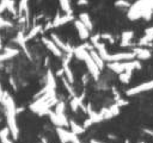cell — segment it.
Returning a JSON list of instances; mask_svg holds the SVG:
<instances>
[{"mask_svg": "<svg viewBox=\"0 0 153 143\" xmlns=\"http://www.w3.org/2000/svg\"><path fill=\"white\" fill-rule=\"evenodd\" d=\"M1 104L5 107L6 112V120H7V128L10 129L11 136L13 139L18 138V126H17V120H16V114H17V107L14 104L13 98L5 91L2 97L0 98Z\"/></svg>", "mask_w": 153, "mask_h": 143, "instance_id": "obj_1", "label": "cell"}, {"mask_svg": "<svg viewBox=\"0 0 153 143\" xmlns=\"http://www.w3.org/2000/svg\"><path fill=\"white\" fill-rule=\"evenodd\" d=\"M108 68L114 73L121 74L124 72H133L135 69H141V63L137 60H130V61H123V62H109Z\"/></svg>", "mask_w": 153, "mask_h": 143, "instance_id": "obj_2", "label": "cell"}, {"mask_svg": "<svg viewBox=\"0 0 153 143\" xmlns=\"http://www.w3.org/2000/svg\"><path fill=\"white\" fill-rule=\"evenodd\" d=\"M153 89V80H149V81H146V82H142L133 88H129L126 94L128 97L130 95H135V94H139V93H142V92H147V91H151Z\"/></svg>", "mask_w": 153, "mask_h": 143, "instance_id": "obj_3", "label": "cell"}, {"mask_svg": "<svg viewBox=\"0 0 153 143\" xmlns=\"http://www.w3.org/2000/svg\"><path fill=\"white\" fill-rule=\"evenodd\" d=\"M120 106L115 102L114 105H111L110 107H105V108H102L99 111V114L102 117V120H108V119H111L114 118L115 116H117L120 113Z\"/></svg>", "mask_w": 153, "mask_h": 143, "instance_id": "obj_4", "label": "cell"}, {"mask_svg": "<svg viewBox=\"0 0 153 143\" xmlns=\"http://www.w3.org/2000/svg\"><path fill=\"white\" fill-rule=\"evenodd\" d=\"M84 62H85V64H86V68H87L88 73L92 75V77L96 79V80H98V77H99V75H100V69H99L98 66L94 63V61L91 58V56L88 55Z\"/></svg>", "mask_w": 153, "mask_h": 143, "instance_id": "obj_5", "label": "cell"}, {"mask_svg": "<svg viewBox=\"0 0 153 143\" xmlns=\"http://www.w3.org/2000/svg\"><path fill=\"white\" fill-rule=\"evenodd\" d=\"M48 114H49V118H50L51 123L54 125H56L57 128H65V126L69 125V122L67 120L65 114L63 116H59V114H56L55 112H51V111H49Z\"/></svg>", "mask_w": 153, "mask_h": 143, "instance_id": "obj_6", "label": "cell"}, {"mask_svg": "<svg viewBox=\"0 0 153 143\" xmlns=\"http://www.w3.org/2000/svg\"><path fill=\"white\" fill-rule=\"evenodd\" d=\"M42 42H43V44L45 45V48H47L53 55H55V56H57V57H61V56H62V50L51 41V38L43 37V38H42Z\"/></svg>", "mask_w": 153, "mask_h": 143, "instance_id": "obj_7", "label": "cell"}, {"mask_svg": "<svg viewBox=\"0 0 153 143\" xmlns=\"http://www.w3.org/2000/svg\"><path fill=\"white\" fill-rule=\"evenodd\" d=\"M73 20H74L73 14H68V13H66L65 15H59L57 14L55 17V19L53 20V23H51V27H59V26H62L66 23H69V21H73Z\"/></svg>", "mask_w": 153, "mask_h": 143, "instance_id": "obj_8", "label": "cell"}, {"mask_svg": "<svg viewBox=\"0 0 153 143\" xmlns=\"http://www.w3.org/2000/svg\"><path fill=\"white\" fill-rule=\"evenodd\" d=\"M74 26H75V29H76V31H78V35H79V37L81 38V39H87L88 37H90V30L78 19H74Z\"/></svg>", "mask_w": 153, "mask_h": 143, "instance_id": "obj_9", "label": "cell"}, {"mask_svg": "<svg viewBox=\"0 0 153 143\" xmlns=\"http://www.w3.org/2000/svg\"><path fill=\"white\" fill-rule=\"evenodd\" d=\"M51 41L62 50V52L65 51V52H67V54H69V52H73V48L71 46V45H68V44H66L65 42H62L61 39H60V37H57L55 33H51Z\"/></svg>", "mask_w": 153, "mask_h": 143, "instance_id": "obj_10", "label": "cell"}, {"mask_svg": "<svg viewBox=\"0 0 153 143\" xmlns=\"http://www.w3.org/2000/svg\"><path fill=\"white\" fill-rule=\"evenodd\" d=\"M56 132L61 143H71V139L73 136L71 131H67L65 128H56Z\"/></svg>", "mask_w": 153, "mask_h": 143, "instance_id": "obj_11", "label": "cell"}, {"mask_svg": "<svg viewBox=\"0 0 153 143\" xmlns=\"http://www.w3.org/2000/svg\"><path fill=\"white\" fill-rule=\"evenodd\" d=\"M133 52L135 54V56L139 58V60H148L151 58L152 54L151 51L147 49V48H142V46H135L133 49Z\"/></svg>", "mask_w": 153, "mask_h": 143, "instance_id": "obj_12", "label": "cell"}, {"mask_svg": "<svg viewBox=\"0 0 153 143\" xmlns=\"http://www.w3.org/2000/svg\"><path fill=\"white\" fill-rule=\"evenodd\" d=\"M73 54H74V56H75L79 61H85V60H86V57L90 55V52H88V51H87L82 45H79V46L74 48Z\"/></svg>", "mask_w": 153, "mask_h": 143, "instance_id": "obj_13", "label": "cell"}, {"mask_svg": "<svg viewBox=\"0 0 153 143\" xmlns=\"http://www.w3.org/2000/svg\"><path fill=\"white\" fill-rule=\"evenodd\" d=\"M18 54H19V50H17V49H6L5 51L0 52V63L17 56Z\"/></svg>", "mask_w": 153, "mask_h": 143, "instance_id": "obj_14", "label": "cell"}, {"mask_svg": "<svg viewBox=\"0 0 153 143\" xmlns=\"http://www.w3.org/2000/svg\"><path fill=\"white\" fill-rule=\"evenodd\" d=\"M134 37L133 31H124L121 36V46H129L131 44V39Z\"/></svg>", "mask_w": 153, "mask_h": 143, "instance_id": "obj_15", "label": "cell"}, {"mask_svg": "<svg viewBox=\"0 0 153 143\" xmlns=\"http://www.w3.org/2000/svg\"><path fill=\"white\" fill-rule=\"evenodd\" d=\"M88 52H90V56H91V58L94 61V63H96V64L98 66V68L102 70V69L104 68V60H103V58L99 56V54H98V52H97L94 49L90 50Z\"/></svg>", "mask_w": 153, "mask_h": 143, "instance_id": "obj_16", "label": "cell"}, {"mask_svg": "<svg viewBox=\"0 0 153 143\" xmlns=\"http://www.w3.org/2000/svg\"><path fill=\"white\" fill-rule=\"evenodd\" d=\"M10 135H11L10 129H8L7 126L2 128V129L0 130V142H1V143H13L12 139L10 138Z\"/></svg>", "mask_w": 153, "mask_h": 143, "instance_id": "obj_17", "label": "cell"}, {"mask_svg": "<svg viewBox=\"0 0 153 143\" xmlns=\"http://www.w3.org/2000/svg\"><path fill=\"white\" fill-rule=\"evenodd\" d=\"M69 128H71V132H72V133H74V135H76V136H79V135L84 133V131H85L84 126H82V125L76 124L74 120H69Z\"/></svg>", "mask_w": 153, "mask_h": 143, "instance_id": "obj_18", "label": "cell"}, {"mask_svg": "<svg viewBox=\"0 0 153 143\" xmlns=\"http://www.w3.org/2000/svg\"><path fill=\"white\" fill-rule=\"evenodd\" d=\"M79 20L91 31L92 29H93V25H92V20H91V18H90V15H88V13H80V15H79Z\"/></svg>", "mask_w": 153, "mask_h": 143, "instance_id": "obj_19", "label": "cell"}, {"mask_svg": "<svg viewBox=\"0 0 153 143\" xmlns=\"http://www.w3.org/2000/svg\"><path fill=\"white\" fill-rule=\"evenodd\" d=\"M62 69H63V74H65V76H66L67 81L73 85V83H74V75H73L72 69L69 68V66H68L67 63H62Z\"/></svg>", "mask_w": 153, "mask_h": 143, "instance_id": "obj_20", "label": "cell"}, {"mask_svg": "<svg viewBox=\"0 0 153 143\" xmlns=\"http://www.w3.org/2000/svg\"><path fill=\"white\" fill-rule=\"evenodd\" d=\"M152 43H153V36L145 35L143 37L140 38V41H139V43H137V46L145 48V46H148V45H153Z\"/></svg>", "mask_w": 153, "mask_h": 143, "instance_id": "obj_21", "label": "cell"}, {"mask_svg": "<svg viewBox=\"0 0 153 143\" xmlns=\"http://www.w3.org/2000/svg\"><path fill=\"white\" fill-rule=\"evenodd\" d=\"M42 31V25H35L30 31H29V33H27V36H25V41H29V39H32L33 37H36L39 32Z\"/></svg>", "mask_w": 153, "mask_h": 143, "instance_id": "obj_22", "label": "cell"}, {"mask_svg": "<svg viewBox=\"0 0 153 143\" xmlns=\"http://www.w3.org/2000/svg\"><path fill=\"white\" fill-rule=\"evenodd\" d=\"M45 87H48V88H50V89H55V87H56V82H55V77H54V75H53V73L49 70L48 72V74H47V86Z\"/></svg>", "mask_w": 153, "mask_h": 143, "instance_id": "obj_23", "label": "cell"}, {"mask_svg": "<svg viewBox=\"0 0 153 143\" xmlns=\"http://www.w3.org/2000/svg\"><path fill=\"white\" fill-rule=\"evenodd\" d=\"M60 6L62 8V11H65L68 14H72V7H71V2L69 0H59Z\"/></svg>", "mask_w": 153, "mask_h": 143, "instance_id": "obj_24", "label": "cell"}, {"mask_svg": "<svg viewBox=\"0 0 153 143\" xmlns=\"http://www.w3.org/2000/svg\"><path fill=\"white\" fill-rule=\"evenodd\" d=\"M65 108H66V105L63 101H57V104L55 105V113L59 114V116H63L65 114Z\"/></svg>", "mask_w": 153, "mask_h": 143, "instance_id": "obj_25", "label": "cell"}, {"mask_svg": "<svg viewBox=\"0 0 153 143\" xmlns=\"http://www.w3.org/2000/svg\"><path fill=\"white\" fill-rule=\"evenodd\" d=\"M130 77H131V72H124V73H121L118 79L122 83H129L130 81Z\"/></svg>", "mask_w": 153, "mask_h": 143, "instance_id": "obj_26", "label": "cell"}, {"mask_svg": "<svg viewBox=\"0 0 153 143\" xmlns=\"http://www.w3.org/2000/svg\"><path fill=\"white\" fill-rule=\"evenodd\" d=\"M61 81H62V83H63V86H65V88L67 89V92H68V93H69V94L72 95V98H73V97H75V93H74V89H73V88H72V86H71L72 83H69V82L67 81V79H66V77H62V79H61Z\"/></svg>", "mask_w": 153, "mask_h": 143, "instance_id": "obj_27", "label": "cell"}, {"mask_svg": "<svg viewBox=\"0 0 153 143\" xmlns=\"http://www.w3.org/2000/svg\"><path fill=\"white\" fill-rule=\"evenodd\" d=\"M115 6L116 7H126V8H129L131 5L127 0H117V1H115Z\"/></svg>", "mask_w": 153, "mask_h": 143, "instance_id": "obj_28", "label": "cell"}, {"mask_svg": "<svg viewBox=\"0 0 153 143\" xmlns=\"http://www.w3.org/2000/svg\"><path fill=\"white\" fill-rule=\"evenodd\" d=\"M100 38H102V39H105V41H109L110 43L114 42L112 35H110V33H103V35H100Z\"/></svg>", "mask_w": 153, "mask_h": 143, "instance_id": "obj_29", "label": "cell"}, {"mask_svg": "<svg viewBox=\"0 0 153 143\" xmlns=\"http://www.w3.org/2000/svg\"><path fill=\"white\" fill-rule=\"evenodd\" d=\"M116 104L121 107V106H123V105H127V104H128V101H127V100H124V99H121V98H120V99H117Z\"/></svg>", "mask_w": 153, "mask_h": 143, "instance_id": "obj_30", "label": "cell"}, {"mask_svg": "<svg viewBox=\"0 0 153 143\" xmlns=\"http://www.w3.org/2000/svg\"><path fill=\"white\" fill-rule=\"evenodd\" d=\"M91 125H92V122H91V119H90V118H87V119L84 122V124H82L84 129H87V128H90Z\"/></svg>", "mask_w": 153, "mask_h": 143, "instance_id": "obj_31", "label": "cell"}, {"mask_svg": "<svg viewBox=\"0 0 153 143\" xmlns=\"http://www.w3.org/2000/svg\"><path fill=\"white\" fill-rule=\"evenodd\" d=\"M145 35H148V36H153V26H149L145 30Z\"/></svg>", "mask_w": 153, "mask_h": 143, "instance_id": "obj_32", "label": "cell"}, {"mask_svg": "<svg viewBox=\"0 0 153 143\" xmlns=\"http://www.w3.org/2000/svg\"><path fill=\"white\" fill-rule=\"evenodd\" d=\"M71 143H81V142H80L79 137H78L76 135H74V133H73V136H72V139H71Z\"/></svg>", "mask_w": 153, "mask_h": 143, "instance_id": "obj_33", "label": "cell"}, {"mask_svg": "<svg viewBox=\"0 0 153 143\" xmlns=\"http://www.w3.org/2000/svg\"><path fill=\"white\" fill-rule=\"evenodd\" d=\"M87 0H78V5L79 6H82V5H87Z\"/></svg>", "mask_w": 153, "mask_h": 143, "instance_id": "obj_34", "label": "cell"}, {"mask_svg": "<svg viewBox=\"0 0 153 143\" xmlns=\"http://www.w3.org/2000/svg\"><path fill=\"white\" fill-rule=\"evenodd\" d=\"M56 75H57V76H60V77H61V76H62V75H63V69H62V68H61V69H60V70H57V72H56Z\"/></svg>", "mask_w": 153, "mask_h": 143, "instance_id": "obj_35", "label": "cell"}, {"mask_svg": "<svg viewBox=\"0 0 153 143\" xmlns=\"http://www.w3.org/2000/svg\"><path fill=\"white\" fill-rule=\"evenodd\" d=\"M90 143H103V142L97 141V139H91V141H90Z\"/></svg>", "mask_w": 153, "mask_h": 143, "instance_id": "obj_36", "label": "cell"}, {"mask_svg": "<svg viewBox=\"0 0 153 143\" xmlns=\"http://www.w3.org/2000/svg\"><path fill=\"white\" fill-rule=\"evenodd\" d=\"M139 143H143V142H139Z\"/></svg>", "mask_w": 153, "mask_h": 143, "instance_id": "obj_37", "label": "cell"}, {"mask_svg": "<svg viewBox=\"0 0 153 143\" xmlns=\"http://www.w3.org/2000/svg\"><path fill=\"white\" fill-rule=\"evenodd\" d=\"M0 122H1V120H0Z\"/></svg>", "mask_w": 153, "mask_h": 143, "instance_id": "obj_38", "label": "cell"}, {"mask_svg": "<svg viewBox=\"0 0 153 143\" xmlns=\"http://www.w3.org/2000/svg\"><path fill=\"white\" fill-rule=\"evenodd\" d=\"M0 15H1V14H0Z\"/></svg>", "mask_w": 153, "mask_h": 143, "instance_id": "obj_39", "label": "cell"}]
</instances>
